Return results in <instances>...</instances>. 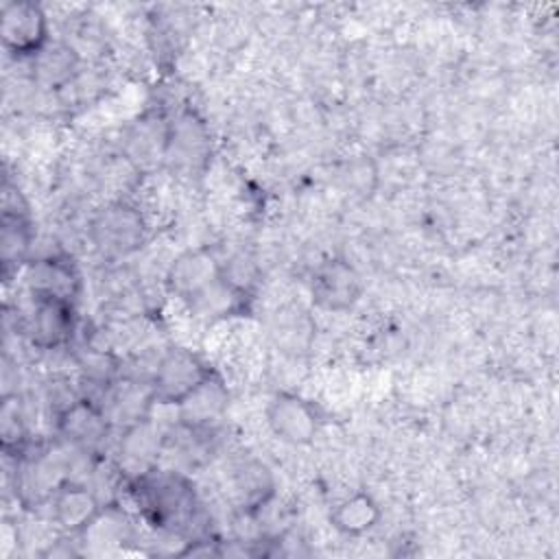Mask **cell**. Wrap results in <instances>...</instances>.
Masks as SVG:
<instances>
[{"label":"cell","instance_id":"e0dca14e","mask_svg":"<svg viewBox=\"0 0 559 559\" xmlns=\"http://www.w3.org/2000/svg\"><path fill=\"white\" fill-rule=\"evenodd\" d=\"M234 487L236 493L247 511H255L264 507L273 496V476L269 467L260 461H247L240 467H236L234 474Z\"/></svg>","mask_w":559,"mask_h":559},{"label":"cell","instance_id":"8992f818","mask_svg":"<svg viewBox=\"0 0 559 559\" xmlns=\"http://www.w3.org/2000/svg\"><path fill=\"white\" fill-rule=\"evenodd\" d=\"M223 280V264L207 249L181 253L166 273V286L173 295L194 306L207 290Z\"/></svg>","mask_w":559,"mask_h":559},{"label":"cell","instance_id":"7a4b0ae2","mask_svg":"<svg viewBox=\"0 0 559 559\" xmlns=\"http://www.w3.org/2000/svg\"><path fill=\"white\" fill-rule=\"evenodd\" d=\"M214 371L205 360L186 347H170L157 360L148 380L153 400L159 404H179Z\"/></svg>","mask_w":559,"mask_h":559},{"label":"cell","instance_id":"5bb4252c","mask_svg":"<svg viewBox=\"0 0 559 559\" xmlns=\"http://www.w3.org/2000/svg\"><path fill=\"white\" fill-rule=\"evenodd\" d=\"M162 450L159 432L148 424V419H140L127 426L124 437L118 445V461L120 469L135 480L138 476L146 474L148 469L157 467V456Z\"/></svg>","mask_w":559,"mask_h":559},{"label":"cell","instance_id":"ac0fdd59","mask_svg":"<svg viewBox=\"0 0 559 559\" xmlns=\"http://www.w3.org/2000/svg\"><path fill=\"white\" fill-rule=\"evenodd\" d=\"M33 242V229L28 214H2V229H0V255L4 271L9 266H17L26 260Z\"/></svg>","mask_w":559,"mask_h":559},{"label":"cell","instance_id":"5b68a950","mask_svg":"<svg viewBox=\"0 0 559 559\" xmlns=\"http://www.w3.org/2000/svg\"><path fill=\"white\" fill-rule=\"evenodd\" d=\"M310 295L312 301L323 310H349L362 295L360 273L341 258L325 260L312 273Z\"/></svg>","mask_w":559,"mask_h":559},{"label":"cell","instance_id":"6da1fadb","mask_svg":"<svg viewBox=\"0 0 559 559\" xmlns=\"http://www.w3.org/2000/svg\"><path fill=\"white\" fill-rule=\"evenodd\" d=\"M131 483L138 507L148 524L173 533L192 528L201 504L194 485L183 474L153 467Z\"/></svg>","mask_w":559,"mask_h":559},{"label":"cell","instance_id":"3957f363","mask_svg":"<svg viewBox=\"0 0 559 559\" xmlns=\"http://www.w3.org/2000/svg\"><path fill=\"white\" fill-rule=\"evenodd\" d=\"M90 236L100 253L124 258L142 247L146 238V223L138 207L116 201L94 214Z\"/></svg>","mask_w":559,"mask_h":559},{"label":"cell","instance_id":"8fae6325","mask_svg":"<svg viewBox=\"0 0 559 559\" xmlns=\"http://www.w3.org/2000/svg\"><path fill=\"white\" fill-rule=\"evenodd\" d=\"M227 402L229 393L223 380L216 373H212L186 400L177 404V419L181 426L190 430L205 432L225 415Z\"/></svg>","mask_w":559,"mask_h":559},{"label":"cell","instance_id":"9a60e30c","mask_svg":"<svg viewBox=\"0 0 559 559\" xmlns=\"http://www.w3.org/2000/svg\"><path fill=\"white\" fill-rule=\"evenodd\" d=\"M79 63V55L70 44H46L35 57H33V70L35 79L48 87H61L66 85Z\"/></svg>","mask_w":559,"mask_h":559},{"label":"cell","instance_id":"2e32d148","mask_svg":"<svg viewBox=\"0 0 559 559\" xmlns=\"http://www.w3.org/2000/svg\"><path fill=\"white\" fill-rule=\"evenodd\" d=\"M380 520V507L369 493H354L341 500L330 513V522L345 535H362Z\"/></svg>","mask_w":559,"mask_h":559},{"label":"cell","instance_id":"9c48e42d","mask_svg":"<svg viewBox=\"0 0 559 559\" xmlns=\"http://www.w3.org/2000/svg\"><path fill=\"white\" fill-rule=\"evenodd\" d=\"M76 328L74 304L57 299H33V312L26 323L31 343L39 349H57L70 343Z\"/></svg>","mask_w":559,"mask_h":559},{"label":"cell","instance_id":"277c9868","mask_svg":"<svg viewBox=\"0 0 559 559\" xmlns=\"http://www.w3.org/2000/svg\"><path fill=\"white\" fill-rule=\"evenodd\" d=\"M0 37L9 52L35 57L48 39V17L37 2L13 0L0 9Z\"/></svg>","mask_w":559,"mask_h":559},{"label":"cell","instance_id":"4fadbf2b","mask_svg":"<svg viewBox=\"0 0 559 559\" xmlns=\"http://www.w3.org/2000/svg\"><path fill=\"white\" fill-rule=\"evenodd\" d=\"M210 138L201 120L192 114H181L166 131V151L164 159L179 168H192L201 164L207 155Z\"/></svg>","mask_w":559,"mask_h":559},{"label":"cell","instance_id":"ba28073f","mask_svg":"<svg viewBox=\"0 0 559 559\" xmlns=\"http://www.w3.org/2000/svg\"><path fill=\"white\" fill-rule=\"evenodd\" d=\"M55 421L59 435L83 450H96L103 445L109 432V417L105 408L90 397H76L61 413H57Z\"/></svg>","mask_w":559,"mask_h":559},{"label":"cell","instance_id":"52a82bcc","mask_svg":"<svg viewBox=\"0 0 559 559\" xmlns=\"http://www.w3.org/2000/svg\"><path fill=\"white\" fill-rule=\"evenodd\" d=\"M269 428L286 443L306 445L319 430L314 406L295 393H277L266 408Z\"/></svg>","mask_w":559,"mask_h":559},{"label":"cell","instance_id":"7c38bea8","mask_svg":"<svg viewBox=\"0 0 559 559\" xmlns=\"http://www.w3.org/2000/svg\"><path fill=\"white\" fill-rule=\"evenodd\" d=\"M52 518L68 533H83L103 511L96 493L70 478H66L50 496Z\"/></svg>","mask_w":559,"mask_h":559},{"label":"cell","instance_id":"30bf717a","mask_svg":"<svg viewBox=\"0 0 559 559\" xmlns=\"http://www.w3.org/2000/svg\"><path fill=\"white\" fill-rule=\"evenodd\" d=\"M26 284L33 299H57L74 304L81 288V275L72 260L63 255H46L28 266Z\"/></svg>","mask_w":559,"mask_h":559},{"label":"cell","instance_id":"d6986e66","mask_svg":"<svg viewBox=\"0 0 559 559\" xmlns=\"http://www.w3.org/2000/svg\"><path fill=\"white\" fill-rule=\"evenodd\" d=\"M0 437H2V448L7 452L13 448H20L24 443L26 424H24V413H22L17 395H4V400H2Z\"/></svg>","mask_w":559,"mask_h":559}]
</instances>
